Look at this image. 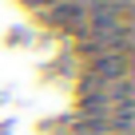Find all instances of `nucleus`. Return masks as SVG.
I'll return each mask as SVG.
<instances>
[{"label":"nucleus","mask_w":135,"mask_h":135,"mask_svg":"<svg viewBox=\"0 0 135 135\" xmlns=\"http://www.w3.org/2000/svg\"><path fill=\"white\" fill-rule=\"evenodd\" d=\"M95 76H99L103 84H107V80H119V76H123V56H119V52L99 56V60H95Z\"/></svg>","instance_id":"1"},{"label":"nucleus","mask_w":135,"mask_h":135,"mask_svg":"<svg viewBox=\"0 0 135 135\" xmlns=\"http://www.w3.org/2000/svg\"><path fill=\"white\" fill-rule=\"evenodd\" d=\"M107 4H111V8H115V4H127V0H107Z\"/></svg>","instance_id":"2"}]
</instances>
